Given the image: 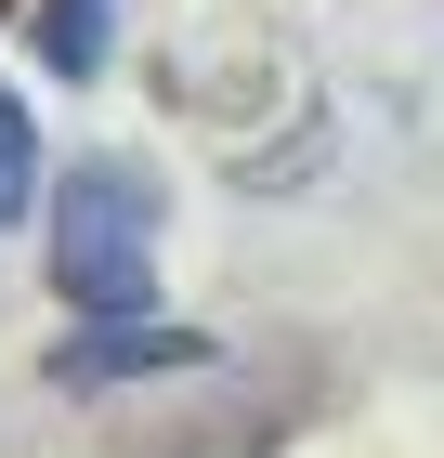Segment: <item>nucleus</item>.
I'll list each match as a JSON object with an SVG mask.
<instances>
[{"mask_svg": "<svg viewBox=\"0 0 444 458\" xmlns=\"http://www.w3.org/2000/svg\"><path fill=\"white\" fill-rule=\"evenodd\" d=\"M53 210V288L79 301V327H131L157 301V171L144 157H79L39 183Z\"/></svg>", "mask_w": 444, "mask_h": 458, "instance_id": "1", "label": "nucleus"}, {"mask_svg": "<svg viewBox=\"0 0 444 458\" xmlns=\"http://www.w3.org/2000/svg\"><path fill=\"white\" fill-rule=\"evenodd\" d=\"M157 367H209V327L131 315V327H79V341H53V380H66V393H105V380H157Z\"/></svg>", "mask_w": 444, "mask_h": 458, "instance_id": "2", "label": "nucleus"}, {"mask_svg": "<svg viewBox=\"0 0 444 458\" xmlns=\"http://www.w3.org/2000/svg\"><path fill=\"white\" fill-rule=\"evenodd\" d=\"M39 66L53 79H105V53H118V0H39Z\"/></svg>", "mask_w": 444, "mask_h": 458, "instance_id": "3", "label": "nucleus"}, {"mask_svg": "<svg viewBox=\"0 0 444 458\" xmlns=\"http://www.w3.org/2000/svg\"><path fill=\"white\" fill-rule=\"evenodd\" d=\"M39 210V118H27V92H0V236Z\"/></svg>", "mask_w": 444, "mask_h": 458, "instance_id": "4", "label": "nucleus"}]
</instances>
